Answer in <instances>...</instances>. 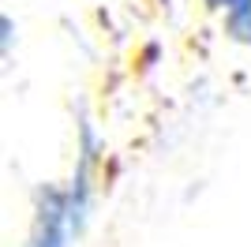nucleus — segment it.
Listing matches in <instances>:
<instances>
[{"mask_svg": "<svg viewBox=\"0 0 251 247\" xmlns=\"http://www.w3.org/2000/svg\"><path fill=\"white\" fill-rule=\"evenodd\" d=\"M79 236H83V225L72 210L68 187H56V184L38 187L26 247H75Z\"/></svg>", "mask_w": 251, "mask_h": 247, "instance_id": "1", "label": "nucleus"}, {"mask_svg": "<svg viewBox=\"0 0 251 247\" xmlns=\"http://www.w3.org/2000/svg\"><path fill=\"white\" fill-rule=\"evenodd\" d=\"M225 34L236 45H251V0H229V8L221 11Z\"/></svg>", "mask_w": 251, "mask_h": 247, "instance_id": "2", "label": "nucleus"}, {"mask_svg": "<svg viewBox=\"0 0 251 247\" xmlns=\"http://www.w3.org/2000/svg\"><path fill=\"white\" fill-rule=\"evenodd\" d=\"M0 26H4V56H11V15H4Z\"/></svg>", "mask_w": 251, "mask_h": 247, "instance_id": "3", "label": "nucleus"}, {"mask_svg": "<svg viewBox=\"0 0 251 247\" xmlns=\"http://www.w3.org/2000/svg\"><path fill=\"white\" fill-rule=\"evenodd\" d=\"M202 4H206L210 11H225V8H229V0H202Z\"/></svg>", "mask_w": 251, "mask_h": 247, "instance_id": "4", "label": "nucleus"}]
</instances>
